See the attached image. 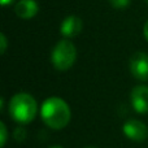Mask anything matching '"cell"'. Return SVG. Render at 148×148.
Segmentation results:
<instances>
[{
	"label": "cell",
	"mask_w": 148,
	"mask_h": 148,
	"mask_svg": "<svg viewBox=\"0 0 148 148\" xmlns=\"http://www.w3.org/2000/svg\"><path fill=\"white\" fill-rule=\"evenodd\" d=\"M40 117L48 127L53 130H61L72 118V110L65 100L61 97L52 96L43 101L40 108Z\"/></svg>",
	"instance_id": "obj_1"
},
{
	"label": "cell",
	"mask_w": 148,
	"mask_h": 148,
	"mask_svg": "<svg viewBox=\"0 0 148 148\" xmlns=\"http://www.w3.org/2000/svg\"><path fill=\"white\" fill-rule=\"evenodd\" d=\"M9 116L21 125L30 123L38 112L36 100L27 92H18L10 99L8 105Z\"/></svg>",
	"instance_id": "obj_2"
},
{
	"label": "cell",
	"mask_w": 148,
	"mask_h": 148,
	"mask_svg": "<svg viewBox=\"0 0 148 148\" xmlns=\"http://www.w3.org/2000/svg\"><path fill=\"white\" fill-rule=\"evenodd\" d=\"M77 60V48L69 39H61L57 42L51 53V62L59 72L70 69Z\"/></svg>",
	"instance_id": "obj_3"
},
{
	"label": "cell",
	"mask_w": 148,
	"mask_h": 148,
	"mask_svg": "<svg viewBox=\"0 0 148 148\" xmlns=\"http://www.w3.org/2000/svg\"><path fill=\"white\" fill-rule=\"evenodd\" d=\"M130 72L138 81H148V55L146 52H136L131 56Z\"/></svg>",
	"instance_id": "obj_4"
},
{
	"label": "cell",
	"mask_w": 148,
	"mask_h": 148,
	"mask_svg": "<svg viewBox=\"0 0 148 148\" xmlns=\"http://www.w3.org/2000/svg\"><path fill=\"white\" fill-rule=\"evenodd\" d=\"M122 131L133 142H144L148 138V127L139 120H127L123 123Z\"/></svg>",
	"instance_id": "obj_5"
},
{
	"label": "cell",
	"mask_w": 148,
	"mask_h": 148,
	"mask_svg": "<svg viewBox=\"0 0 148 148\" xmlns=\"http://www.w3.org/2000/svg\"><path fill=\"white\" fill-rule=\"evenodd\" d=\"M131 105L139 114L148 113V87L144 84L135 86L130 95Z\"/></svg>",
	"instance_id": "obj_6"
},
{
	"label": "cell",
	"mask_w": 148,
	"mask_h": 148,
	"mask_svg": "<svg viewBox=\"0 0 148 148\" xmlns=\"http://www.w3.org/2000/svg\"><path fill=\"white\" fill-rule=\"evenodd\" d=\"M83 29V22L78 16H68L66 18H64L60 25V33L65 36L66 39L74 38V36L79 35Z\"/></svg>",
	"instance_id": "obj_7"
},
{
	"label": "cell",
	"mask_w": 148,
	"mask_h": 148,
	"mask_svg": "<svg viewBox=\"0 0 148 148\" xmlns=\"http://www.w3.org/2000/svg\"><path fill=\"white\" fill-rule=\"evenodd\" d=\"M39 7L35 0H20L14 7V12L17 17L22 18V20H31L36 16Z\"/></svg>",
	"instance_id": "obj_8"
},
{
	"label": "cell",
	"mask_w": 148,
	"mask_h": 148,
	"mask_svg": "<svg viewBox=\"0 0 148 148\" xmlns=\"http://www.w3.org/2000/svg\"><path fill=\"white\" fill-rule=\"evenodd\" d=\"M109 4L116 9H126L130 5V0H109Z\"/></svg>",
	"instance_id": "obj_9"
},
{
	"label": "cell",
	"mask_w": 148,
	"mask_h": 148,
	"mask_svg": "<svg viewBox=\"0 0 148 148\" xmlns=\"http://www.w3.org/2000/svg\"><path fill=\"white\" fill-rule=\"evenodd\" d=\"M8 139V131H7V126L4 122H0V146L4 147L7 143Z\"/></svg>",
	"instance_id": "obj_10"
},
{
	"label": "cell",
	"mask_w": 148,
	"mask_h": 148,
	"mask_svg": "<svg viewBox=\"0 0 148 148\" xmlns=\"http://www.w3.org/2000/svg\"><path fill=\"white\" fill-rule=\"evenodd\" d=\"M26 130L23 127H17L14 130V133H13V138L16 139L17 142H23L26 139Z\"/></svg>",
	"instance_id": "obj_11"
},
{
	"label": "cell",
	"mask_w": 148,
	"mask_h": 148,
	"mask_svg": "<svg viewBox=\"0 0 148 148\" xmlns=\"http://www.w3.org/2000/svg\"><path fill=\"white\" fill-rule=\"evenodd\" d=\"M0 44H1V47H0V53L4 55L5 51H7V46H8V42H7V36L4 35V34H0Z\"/></svg>",
	"instance_id": "obj_12"
},
{
	"label": "cell",
	"mask_w": 148,
	"mask_h": 148,
	"mask_svg": "<svg viewBox=\"0 0 148 148\" xmlns=\"http://www.w3.org/2000/svg\"><path fill=\"white\" fill-rule=\"evenodd\" d=\"M143 35L146 38V40L148 42V21L144 23V27H143Z\"/></svg>",
	"instance_id": "obj_13"
},
{
	"label": "cell",
	"mask_w": 148,
	"mask_h": 148,
	"mask_svg": "<svg viewBox=\"0 0 148 148\" xmlns=\"http://www.w3.org/2000/svg\"><path fill=\"white\" fill-rule=\"evenodd\" d=\"M13 1H14V0H0V4H1L3 7H5V5H9V4H12Z\"/></svg>",
	"instance_id": "obj_14"
},
{
	"label": "cell",
	"mask_w": 148,
	"mask_h": 148,
	"mask_svg": "<svg viewBox=\"0 0 148 148\" xmlns=\"http://www.w3.org/2000/svg\"><path fill=\"white\" fill-rule=\"evenodd\" d=\"M49 148H64V147H61V146H52V147H49Z\"/></svg>",
	"instance_id": "obj_15"
},
{
	"label": "cell",
	"mask_w": 148,
	"mask_h": 148,
	"mask_svg": "<svg viewBox=\"0 0 148 148\" xmlns=\"http://www.w3.org/2000/svg\"><path fill=\"white\" fill-rule=\"evenodd\" d=\"M146 1H147V4H148V0H146Z\"/></svg>",
	"instance_id": "obj_16"
},
{
	"label": "cell",
	"mask_w": 148,
	"mask_h": 148,
	"mask_svg": "<svg viewBox=\"0 0 148 148\" xmlns=\"http://www.w3.org/2000/svg\"><path fill=\"white\" fill-rule=\"evenodd\" d=\"M88 148H92V147H88Z\"/></svg>",
	"instance_id": "obj_17"
}]
</instances>
